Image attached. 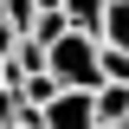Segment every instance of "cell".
Instances as JSON below:
<instances>
[{
    "label": "cell",
    "instance_id": "cell-1",
    "mask_svg": "<svg viewBox=\"0 0 129 129\" xmlns=\"http://www.w3.org/2000/svg\"><path fill=\"white\" fill-rule=\"evenodd\" d=\"M97 45H103V39H90V32H64L58 45L45 52V71L52 78L64 84V90H97Z\"/></svg>",
    "mask_w": 129,
    "mask_h": 129
},
{
    "label": "cell",
    "instance_id": "cell-2",
    "mask_svg": "<svg viewBox=\"0 0 129 129\" xmlns=\"http://www.w3.org/2000/svg\"><path fill=\"white\" fill-rule=\"evenodd\" d=\"M45 129H97V90H58L45 103Z\"/></svg>",
    "mask_w": 129,
    "mask_h": 129
},
{
    "label": "cell",
    "instance_id": "cell-3",
    "mask_svg": "<svg viewBox=\"0 0 129 129\" xmlns=\"http://www.w3.org/2000/svg\"><path fill=\"white\" fill-rule=\"evenodd\" d=\"M129 123V84H97V129Z\"/></svg>",
    "mask_w": 129,
    "mask_h": 129
},
{
    "label": "cell",
    "instance_id": "cell-4",
    "mask_svg": "<svg viewBox=\"0 0 129 129\" xmlns=\"http://www.w3.org/2000/svg\"><path fill=\"white\" fill-rule=\"evenodd\" d=\"M103 7H110V0H64L58 13L71 19V32H90V39H103Z\"/></svg>",
    "mask_w": 129,
    "mask_h": 129
},
{
    "label": "cell",
    "instance_id": "cell-5",
    "mask_svg": "<svg viewBox=\"0 0 129 129\" xmlns=\"http://www.w3.org/2000/svg\"><path fill=\"white\" fill-rule=\"evenodd\" d=\"M7 64H13V78H19V84H26V78H45V45H39V39H19Z\"/></svg>",
    "mask_w": 129,
    "mask_h": 129
},
{
    "label": "cell",
    "instance_id": "cell-6",
    "mask_svg": "<svg viewBox=\"0 0 129 129\" xmlns=\"http://www.w3.org/2000/svg\"><path fill=\"white\" fill-rule=\"evenodd\" d=\"M97 78L103 84H129V45H97Z\"/></svg>",
    "mask_w": 129,
    "mask_h": 129
},
{
    "label": "cell",
    "instance_id": "cell-7",
    "mask_svg": "<svg viewBox=\"0 0 129 129\" xmlns=\"http://www.w3.org/2000/svg\"><path fill=\"white\" fill-rule=\"evenodd\" d=\"M64 32H71V19H64L58 7H52V13H39V19H32V32H26V39H39V45L52 52V45H58V39H64Z\"/></svg>",
    "mask_w": 129,
    "mask_h": 129
},
{
    "label": "cell",
    "instance_id": "cell-8",
    "mask_svg": "<svg viewBox=\"0 0 129 129\" xmlns=\"http://www.w3.org/2000/svg\"><path fill=\"white\" fill-rule=\"evenodd\" d=\"M103 45H129V0L103 7Z\"/></svg>",
    "mask_w": 129,
    "mask_h": 129
},
{
    "label": "cell",
    "instance_id": "cell-9",
    "mask_svg": "<svg viewBox=\"0 0 129 129\" xmlns=\"http://www.w3.org/2000/svg\"><path fill=\"white\" fill-rule=\"evenodd\" d=\"M0 13H7V26L26 39V32H32V19H39V0H0Z\"/></svg>",
    "mask_w": 129,
    "mask_h": 129
},
{
    "label": "cell",
    "instance_id": "cell-10",
    "mask_svg": "<svg viewBox=\"0 0 129 129\" xmlns=\"http://www.w3.org/2000/svg\"><path fill=\"white\" fill-rule=\"evenodd\" d=\"M13 45H19V32L7 26V13H0V58H13Z\"/></svg>",
    "mask_w": 129,
    "mask_h": 129
},
{
    "label": "cell",
    "instance_id": "cell-11",
    "mask_svg": "<svg viewBox=\"0 0 129 129\" xmlns=\"http://www.w3.org/2000/svg\"><path fill=\"white\" fill-rule=\"evenodd\" d=\"M116 129H129V123H116Z\"/></svg>",
    "mask_w": 129,
    "mask_h": 129
}]
</instances>
